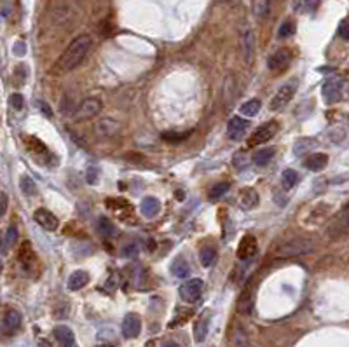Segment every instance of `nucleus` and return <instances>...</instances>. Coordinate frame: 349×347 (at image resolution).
Wrapping results in <instances>:
<instances>
[{
    "label": "nucleus",
    "mask_w": 349,
    "mask_h": 347,
    "mask_svg": "<svg viewBox=\"0 0 349 347\" xmlns=\"http://www.w3.org/2000/svg\"><path fill=\"white\" fill-rule=\"evenodd\" d=\"M38 347H52V346L49 344L47 341H44V339H40V341H38Z\"/></svg>",
    "instance_id": "49530a36"
},
{
    "label": "nucleus",
    "mask_w": 349,
    "mask_h": 347,
    "mask_svg": "<svg viewBox=\"0 0 349 347\" xmlns=\"http://www.w3.org/2000/svg\"><path fill=\"white\" fill-rule=\"evenodd\" d=\"M274 154H276V148H273V147H266V148H262V150H259L255 155H253V162H255L257 166H266L267 162L271 161V159L274 157Z\"/></svg>",
    "instance_id": "bb28decb"
},
{
    "label": "nucleus",
    "mask_w": 349,
    "mask_h": 347,
    "mask_svg": "<svg viewBox=\"0 0 349 347\" xmlns=\"http://www.w3.org/2000/svg\"><path fill=\"white\" fill-rule=\"evenodd\" d=\"M243 54H245L246 63L253 61V56H255V37H253L252 30H246L243 33Z\"/></svg>",
    "instance_id": "6ab92c4d"
},
{
    "label": "nucleus",
    "mask_w": 349,
    "mask_h": 347,
    "mask_svg": "<svg viewBox=\"0 0 349 347\" xmlns=\"http://www.w3.org/2000/svg\"><path fill=\"white\" fill-rule=\"evenodd\" d=\"M121 332L126 339H136L142 332V320H140L138 314L135 313H129L124 316L122 320V327H121Z\"/></svg>",
    "instance_id": "9b49d317"
},
{
    "label": "nucleus",
    "mask_w": 349,
    "mask_h": 347,
    "mask_svg": "<svg viewBox=\"0 0 349 347\" xmlns=\"http://www.w3.org/2000/svg\"><path fill=\"white\" fill-rule=\"evenodd\" d=\"M339 35L344 40H349V19H344L343 23L339 24Z\"/></svg>",
    "instance_id": "a19ab883"
},
{
    "label": "nucleus",
    "mask_w": 349,
    "mask_h": 347,
    "mask_svg": "<svg viewBox=\"0 0 349 347\" xmlns=\"http://www.w3.org/2000/svg\"><path fill=\"white\" fill-rule=\"evenodd\" d=\"M56 342H58V347H77L75 342V335H73L72 328L65 327V325H58L52 332Z\"/></svg>",
    "instance_id": "2eb2a0df"
},
{
    "label": "nucleus",
    "mask_w": 349,
    "mask_h": 347,
    "mask_svg": "<svg viewBox=\"0 0 349 347\" xmlns=\"http://www.w3.org/2000/svg\"><path fill=\"white\" fill-rule=\"evenodd\" d=\"M248 162L250 161H248V157H246L245 154H238L234 157V166H236V168H239V169H245Z\"/></svg>",
    "instance_id": "58836bf2"
},
{
    "label": "nucleus",
    "mask_w": 349,
    "mask_h": 347,
    "mask_svg": "<svg viewBox=\"0 0 349 347\" xmlns=\"http://www.w3.org/2000/svg\"><path fill=\"white\" fill-rule=\"evenodd\" d=\"M322 94L325 98L327 103H336L343 96V80L339 77H330L323 82Z\"/></svg>",
    "instance_id": "0eeeda50"
},
{
    "label": "nucleus",
    "mask_w": 349,
    "mask_h": 347,
    "mask_svg": "<svg viewBox=\"0 0 349 347\" xmlns=\"http://www.w3.org/2000/svg\"><path fill=\"white\" fill-rule=\"evenodd\" d=\"M91 44H93V40H91L89 35H79V37L73 38L68 47L65 49V52L61 54V58L58 59L56 66L52 68V73H65L77 68L82 63V59L87 56Z\"/></svg>",
    "instance_id": "f257e3e1"
},
{
    "label": "nucleus",
    "mask_w": 349,
    "mask_h": 347,
    "mask_svg": "<svg viewBox=\"0 0 349 347\" xmlns=\"http://www.w3.org/2000/svg\"><path fill=\"white\" fill-rule=\"evenodd\" d=\"M232 342H234V347H248L250 346V337H248V334H246V330L241 327V325H236V327H234Z\"/></svg>",
    "instance_id": "cd10ccee"
},
{
    "label": "nucleus",
    "mask_w": 349,
    "mask_h": 347,
    "mask_svg": "<svg viewBox=\"0 0 349 347\" xmlns=\"http://www.w3.org/2000/svg\"><path fill=\"white\" fill-rule=\"evenodd\" d=\"M271 10V2L269 0H253V14H255L259 19L269 16Z\"/></svg>",
    "instance_id": "7c9ffc66"
},
{
    "label": "nucleus",
    "mask_w": 349,
    "mask_h": 347,
    "mask_svg": "<svg viewBox=\"0 0 349 347\" xmlns=\"http://www.w3.org/2000/svg\"><path fill=\"white\" fill-rule=\"evenodd\" d=\"M140 211H142V215L145 218H156L157 215H159L161 211V203L157 197H145V199L142 201V204H140Z\"/></svg>",
    "instance_id": "f3484780"
},
{
    "label": "nucleus",
    "mask_w": 349,
    "mask_h": 347,
    "mask_svg": "<svg viewBox=\"0 0 349 347\" xmlns=\"http://www.w3.org/2000/svg\"><path fill=\"white\" fill-rule=\"evenodd\" d=\"M33 220L37 222L42 229H45V231H49V232L58 231V227H59V220L56 218V215L51 213L49 210H45V208H38V210H35Z\"/></svg>",
    "instance_id": "9d476101"
},
{
    "label": "nucleus",
    "mask_w": 349,
    "mask_h": 347,
    "mask_svg": "<svg viewBox=\"0 0 349 347\" xmlns=\"http://www.w3.org/2000/svg\"><path fill=\"white\" fill-rule=\"evenodd\" d=\"M257 251H259V244H257L255 237L253 236L243 237L241 243H239V246H238V257L241 258V260H250V258L255 257Z\"/></svg>",
    "instance_id": "dca6fc26"
},
{
    "label": "nucleus",
    "mask_w": 349,
    "mask_h": 347,
    "mask_svg": "<svg viewBox=\"0 0 349 347\" xmlns=\"http://www.w3.org/2000/svg\"><path fill=\"white\" fill-rule=\"evenodd\" d=\"M21 327V314L16 309H7L2 316V334L12 335Z\"/></svg>",
    "instance_id": "ddd939ff"
},
{
    "label": "nucleus",
    "mask_w": 349,
    "mask_h": 347,
    "mask_svg": "<svg viewBox=\"0 0 349 347\" xmlns=\"http://www.w3.org/2000/svg\"><path fill=\"white\" fill-rule=\"evenodd\" d=\"M278 127H280V126H278L276 120H269V122L259 126L255 129V133L250 136L248 145H250V147H257V145L264 143V141H269L271 138H273L274 134L278 133Z\"/></svg>",
    "instance_id": "39448f33"
},
{
    "label": "nucleus",
    "mask_w": 349,
    "mask_h": 347,
    "mask_svg": "<svg viewBox=\"0 0 349 347\" xmlns=\"http://www.w3.org/2000/svg\"><path fill=\"white\" fill-rule=\"evenodd\" d=\"M229 187H231V185H229V182H218V183H215V185L211 187L208 196H210L211 201H217L218 197H222L224 194H227Z\"/></svg>",
    "instance_id": "72a5a7b5"
},
{
    "label": "nucleus",
    "mask_w": 349,
    "mask_h": 347,
    "mask_svg": "<svg viewBox=\"0 0 349 347\" xmlns=\"http://www.w3.org/2000/svg\"><path fill=\"white\" fill-rule=\"evenodd\" d=\"M203 288H204V281L201 278L187 279L180 286V299L187 304L197 302L201 299V295H203Z\"/></svg>",
    "instance_id": "7ed1b4c3"
},
{
    "label": "nucleus",
    "mask_w": 349,
    "mask_h": 347,
    "mask_svg": "<svg viewBox=\"0 0 349 347\" xmlns=\"http://www.w3.org/2000/svg\"><path fill=\"white\" fill-rule=\"evenodd\" d=\"M297 80H290V82L283 84V86L278 89V93L273 96V100H271V110H281L283 107H287L288 103H290V100L294 98L295 91H297Z\"/></svg>",
    "instance_id": "20e7f679"
},
{
    "label": "nucleus",
    "mask_w": 349,
    "mask_h": 347,
    "mask_svg": "<svg viewBox=\"0 0 349 347\" xmlns=\"http://www.w3.org/2000/svg\"><path fill=\"white\" fill-rule=\"evenodd\" d=\"M126 274H128L129 283H131L133 286H136V288L142 286L143 281H145V269H143L142 265H136V264L129 265V267L126 269Z\"/></svg>",
    "instance_id": "aec40b11"
},
{
    "label": "nucleus",
    "mask_w": 349,
    "mask_h": 347,
    "mask_svg": "<svg viewBox=\"0 0 349 347\" xmlns=\"http://www.w3.org/2000/svg\"><path fill=\"white\" fill-rule=\"evenodd\" d=\"M98 176H100V171H98V168H94V166H89V168L86 169V182L89 183V185H94V183H96Z\"/></svg>",
    "instance_id": "4c0bfd02"
},
{
    "label": "nucleus",
    "mask_w": 349,
    "mask_h": 347,
    "mask_svg": "<svg viewBox=\"0 0 349 347\" xmlns=\"http://www.w3.org/2000/svg\"><path fill=\"white\" fill-rule=\"evenodd\" d=\"M122 124L115 119H100L94 124V134L98 138H114L115 134H119Z\"/></svg>",
    "instance_id": "6e6552de"
},
{
    "label": "nucleus",
    "mask_w": 349,
    "mask_h": 347,
    "mask_svg": "<svg viewBox=\"0 0 349 347\" xmlns=\"http://www.w3.org/2000/svg\"><path fill=\"white\" fill-rule=\"evenodd\" d=\"M21 190H23L26 196H33V194L37 192V187H35L33 180L28 178V176H23V178H21Z\"/></svg>",
    "instance_id": "e433bc0d"
},
{
    "label": "nucleus",
    "mask_w": 349,
    "mask_h": 347,
    "mask_svg": "<svg viewBox=\"0 0 349 347\" xmlns=\"http://www.w3.org/2000/svg\"><path fill=\"white\" fill-rule=\"evenodd\" d=\"M96 347H115V346H110V344H100V346H96Z\"/></svg>",
    "instance_id": "09e8293b"
},
{
    "label": "nucleus",
    "mask_w": 349,
    "mask_h": 347,
    "mask_svg": "<svg viewBox=\"0 0 349 347\" xmlns=\"http://www.w3.org/2000/svg\"><path fill=\"white\" fill-rule=\"evenodd\" d=\"M5 211H7V194L5 192H2L0 194V215H5Z\"/></svg>",
    "instance_id": "c03bdc74"
},
{
    "label": "nucleus",
    "mask_w": 349,
    "mask_h": 347,
    "mask_svg": "<svg viewBox=\"0 0 349 347\" xmlns=\"http://www.w3.org/2000/svg\"><path fill=\"white\" fill-rule=\"evenodd\" d=\"M306 168L311 169V171H322L329 164V155L327 154H313L306 159Z\"/></svg>",
    "instance_id": "4be33fe9"
},
{
    "label": "nucleus",
    "mask_w": 349,
    "mask_h": 347,
    "mask_svg": "<svg viewBox=\"0 0 349 347\" xmlns=\"http://www.w3.org/2000/svg\"><path fill=\"white\" fill-rule=\"evenodd\" d=\"M163 347H180L178 344H176V342H164V344H163Z\"/></svg>",
    "instance_id": "de8ad7c7"
},
{
    "label": "nucleus",
    "mask_w": 349,
    "mask_h": 347,
    "mask_svg": "<svg viewBox=\"0 0 349 347\" xmlns=\"http://www.w3.org/2000/svg\"><path fill=\"white\" fill-rule=\"evenodd\" d=\"M290 61H292V51L283 47V49L274 51L273 54L269 56L267 66H269V70H273V72H281V70H285L290 65Z\"/></svg>",
    "instance_id": "1a4fd4ad"
},
{
    "label": "nucleus",
    "mask_w": 349,
    "mask_h": 347,
    "mask_svg": "<svg viewBox=\"0 0 349 347\" xmlns=\"http://www.w3.org/2000/svg\"><path fill=\"white\" fill-rule=\"evenodd\" d=\"M17 237H19L17 227L16 225H9L5 234H3V239H2V255H7V251L12 250V246L17 243Z\"/></svg>",
    "instance_id": "393cba45"
},
{
    "label": "nucleus",
    "mask_w": 349,
    "mask_h": 347,
    "mask_svg": "<svg viewBox=\"0 0 349 347\" xmlns=\"http://www.w3.org/2000/svg\"><path fill=\"white\" fill-rule=\"evenodd\" d=\"M313 251H315V244L311 239L295 237V239H288L283 244H280L276 255L278 257H297V255H308Z\"/></svg>",
    "instance_id": "f03ea898"
},
{
    "label": "nucleus",
    "mask_w": 349,
    "mask_h": 347,
    "mask_svg": "<svg viewBox=\"0 0 349 347\" xmlns=\"http://www.w3.org/2000/svg\"><path fill=\"white\" fill-rule=\"evenodd\" d=\"M199 260L203 267H211L217 262V250L211 246H204L199 253Z\"/></svg>",
    "instance_id": "c85d7f7f"
},
{
    "label": "nucleus",
    "mask_w": 349,
    "mask_h": 347,
    "mask_svg": "<svg viewBox=\"0 0 349 347\" xmlns=\"http://www.w3.org/2000/svg\"><path fill=\"white\" fill-rule=\"evenodd\" d=\"M239 203H241V206L245 210H252V208H255L259 204V194L253 189H250V187H246V189H243L239 192Z\"/></svg>",
    "instance_id": "412c9836"
},
{
    "label": "nucleus",
    "mask_w": 349,
    "mask_h": 347,
    "mask_svg": "<svg viewBox=\"0 0 349 347\" xmlns=\"http://www.w3.org/2000/svg\"><path fill=\"white\" fill-rule=\"evenodd\" d=\"M252 307H253V295L250 290H245L241 299H239V311L243 314H250L252 313Z\"/></svg>",
    "instance_id": "473e14b6"
},
{
    "label": "nucleus",
    "mask_w": 349,
    "mask_h": 347,
    "mask_svg": "<svg viewBox=\"0 0 349 347\" xmlns=\"http://www.w3.org/2000/svg\"><path fill=\"white\" fill-rule=\"evenodd\" d=\"M294 33H295V23H294V21H285V23L280 26V30H278V37H280V38L292 37Z\"/></svg>",
    "instance_id": "c9c22d12"
},
{
    "label": "nucleus",
    "mask_w": 349,
    "mask_h": 347,
    "mask_svg": "<svg viewBox=\"0 0 349 347\" xmlns=\"http://www.w3.org/2000/svg\"><path fill=\"white\" fill-rule=\"evenodd\" d=\"M250 127V122L246 119H243V117H239V115H236V117H232L231 120H229V124H227V136L231 138V140H234V141H238V140H241L243 136H245V133H246V129Z\"/></svg>",
    "instance_id": "4468645a"
},
{
    "label": "nucleus",
    "mask_w": 349,
    "mask_h": 347,
    "mask_svg": "<svg viewBox=\"0 0 349 347\" xmlns=\"http://www.w3.org/2000/svg\"><path fill=\"white\" fill-rule=\"evenodd\" d=\"M23 96H21V94H12V96H10V107L12 108H16V110H21V108H23Z\"/></svg>",
    "instance_id": "ea45409f"
},
{
    "label": "nucleus",
    "mask_w": 349,
    "mask_h": 347,
    "mask_svg": "<svg viewBox=\"0 0 349 347\" xmlns=\"http://www.w3.org/2000/svg\"><path fill=\"white\" fill-rule=\"evenodd\" d=\"M140 251V246L136 241H129V243H126L124 246L121 248V257L122 258H135L136 255H138Z\"/></svg>",
    "instance_id": "f704fd0d"
},
{
    "label": "nucleus",
    "mask_w": 349,
    "mask_h": 347,
    "mask_svg": "<svg viewBox=\"0 0 349 347\" xmlns=\"http://www.w3.org/2000/svg\"><path fill=\"white\" fill-rule=\"evenodd\" d=\"M348 231H349V206L334 218V222L329 227V236L332 239H337V237L344 236Z\"/></svg>",
    "instance_id": "f8f14e48"
},
{
    "label": "nucleus",
    "mask_w": 349,
    "mask_h": 347,
    "mask_svg": "<svg viewBox=\"0 0 349 347\" xmlns=\"http://www.w3.org/2000/svg\"><path fill=\"white\" fill-rule=\"evenodd\" d=\"M190 133H185V134H173V133H164L163 134V138L164 140H171V141H180V140H183V138H187Z\"/></svg>",
    "instance_id": "37998d69"
},
{
    "label": "nucleus",
    "mask_w": 349,
    "mask_h": 347,
    "mask_svg": "<svg viewBox=\"0 0 349 347\" xmlns=\"http://www.w3.org/2000/svg\"><path fill=\"white\" fill-rule=\"evenodd\" d=\"M14 52H16V54H24V45H23V42H17L16 44V47H14Z\"/></svg>",
    "instance_id": "a18cd8bd"
},
{
    "label": "nucleus",
    "mask_w": 349,
    "mask_h": 347,
    "mask_svg": "<svg viewBox=\"0 0 349 347\" xmlns=\"http://www.w3.org/2000/svg\"><path fill=\"white\" fill-rule=\"evenodd\" d=\"M98 232L103 237H107V239H112V237L117 236V227L107 217H100V220H98Z\"/></svg>",
    "instance_id": "a878e982"
},
{
    "label": "nucleus",
    "mask_w": 349,
    "mask_h": 347,
    "mask_svg": "<svg viewBox=\"0 0 349 347\" xmlns=\"http://www.w3.org/2000/svg\"><path fill=\"white\" fill-rule=\"evenodd\" d=\"M208 330H210V316L203 314L194 325V339H196V342H203L208 335Z\"/></svg>",
    "instance_id": "5701e85b"
},
{
    "label": "nucleus",
    "mask_w": 349,
    "mask_h": 347,
    "mask_svg": "<svg viewBox=\"0 0 349 347\" xmlns=\"http://www.w3.org/2000/svg\"><path fill=\"white\" fill-rule=\"evenodd\" d=\"M189 272H190V265L185 260V257H176L173 264H171V274L176 279H185L189 276Z\"/></svg>",
    "instance_id": "b1692460"
},
{
    "label": "nucleus",
    "mask_w": 349,
    "mask_h": 347,
    "mask_svg": "<svg viewBox=\"0 0 349 347\" xmlns=\"http://www.w3.org/2000/svg\"><path fill=\"white\" fill-rule=\"evenodd\" d=\"M87 283H89V274L86 271H75L70 274L68 281H66V288L70 292H77V290H82Z\"/></svg>",
    "instance_id": "a211bd4d"
},
{
    "label": "nucleus",
    "mask_w": 349,
    "mask_h": 347,
    "mask_svg": "<svg viewBox=\"0 0 349 347\" xmlns=\"http://www.w3.org/2000/svg\"><path fill=\"white\" fill-rule=\"evenodd\" d=\"M281 183H283L285 189H294L299 183V173L295 169H285L283 175H281Z\"/></svg>",
    "instance_id": "2f4dec72"
},
{
    "label": "nucleus",
    "mask_w": 349,
    "mask_h": 347,
    "mask_svg": "<svg viewBox=\"0 0 349 347\" xmlns=\"http://www.w3.org/2000/svg\"><path fill=\"white\" fill-rule=\"evenodd\" d=\"M260 107H262V103H260L259 100H250L246 101V103L241 105V108H239V114H243L245 117H255L257 114L260 112Z\"/></svg>",
    "instance_id": "c756f323"
},
{
    "label": "nucleus",
    "mask_w": 349,
    "mask_h": 347,
    "mask_svg": "<svg viewBox=\"0 0 349 347\" xmlns=\"http://www.w3.org/2000/svg\"><path fill=\"white\" fill-rule=\"evenodd\" d=\"M37 107H38V110H40L42 114H44L45 117H51V115H52V110H51V107H49V105L45 103L44 100H38V101H37Z\"/></svg>",
    "instance_id": "79ce46f5"
},
{
    "label": "nucleus",
    "mask_w": 349,
    "mask_h": 347,
    "mask_svg": "<svg viewBox=\"0 0 349 347\" xmlns=\"http://www.w3.org/2000/svg\"><path fill=\"white\" fill-rule=\"evenodd\" d=\"M101 110V100L100 98H86V100L82 101V103L79 105V107L75 108V115H73V119L75 120H87L91 119V117H94L96 114H100Z\"/></svg>",
    "instance_id": "423d86ee"
}]
</instances>
